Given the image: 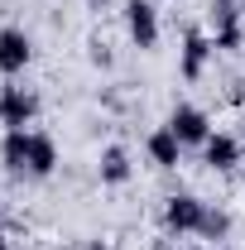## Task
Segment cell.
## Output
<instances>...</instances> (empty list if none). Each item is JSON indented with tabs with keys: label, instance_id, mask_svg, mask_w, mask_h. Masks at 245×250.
<instances>
[{
	"label": "cell",
	"instance_id": "52a82bcc",
	"mask_svg": "<svg viewBox=\"0 0 245 250\" xmlns=\"http://www.w3.org/2000/svg\"><path fill=\"white\" fill-rule=\"evenodd\" d=\"M53 168H58V145H53V135L29 130V178H48Z\"/></svg>",
	"mask_w": 245,
	"mask_h": 250
},
{
	"label": "cell",
	"instance_id": "5bb4252c",
	"mask_svg": "<svg viewBox=\"0 0 245 250\" xmlns=\"http://www.w3.org/2000/svg\"><path fill=\"white\" fill-rule=\"evenodd\" d=\"M92 62H96V67H111V53H106L101 39H92Z\"/></svg>",
	"mask_w": 245,
	"mask_h": 250
},
{
	"label": "cell",
	"instance_id": "8fae6325",
	"mask_svg": "<svg viewBox=\"0 0 245 250\" xmlns=\"http://www.w3.org/2000/svg\"><path fill=\"white\" fill-rule=\"evenodd\" d=\"M0 164L10 173H29V130H5L0 140Z\"/></svg>",
	"mask_w": 245,
	"mask_h": 250
},
{
	"label": "cell",
	"instance_id": "ba28073f",
	"mask_svg": "<svg viewBox=\"0 0 245 250\" xmlns=\"http://www.w3.org/2000/svg\"><path fill=\"white\" fill-rule=\"evenodd\" d=\"M202 154H207V164H212L216 173H226V168H236L245 159V145L236 140V135H212L207 145H202Z\"/></svg>",
	"mask_w": 245,
	"mask_h": 250
},
{
	"label": "cell",
	"instance_id": "ac0fdd59",
	"mask_svg": "<svg viewBox=\"0 0 245 250\" xmlns=\"http://www.w3.org/2000/svg\"><path fill=\"white\" fill-rule=\"evenodd\" d=\"M216 5H236V0H216Z\"/></svg>",
	"mask_w": 245,
	"mask_h": 250
},
{
	"label": "cell",
	"instance_id": "7a4b0ae2",
	"mask_svg": "<svg viewBox=\"0 0 245 250\" xmlns=\"http://www.w3.org/2000/svg\"><path fill=\"white\" fill-rule=\"evenodd\" d=\"M29 58H34L29 34L15 29V24H5V29H0V72H5V77H20V72L29 67Z\"/></svg>",
	"mask_w": 245,
	"mask_h": 250
},
{
	"label": "cell",
	"instance_id": "2e32d148",
	"mask_svg": "<svg viewBox=\"0 0 245 250\" xmlns=\"http://www.w3.org/2000/svg\"><path fill=\"white\" fill-rule=\"evenodd\" d=\"M87 5H92V10H101V5H111V0H87Z\"/></svg>",
	"mask_w": 245,
	"mask_h": 250
},
{
	"label": "cell",
	"instance_id": "ffe728a7",
	"mask_svg": "<svg viewBox=\"0 0 245 250\" xmlns=\"http://www.w3.org/2000/svg\"><path fill=\"white\" fill-rule=\"evenodd\" d=\"M212 250H216V246H212Z\"/></svg>",
	"mask_w": 245,
	"mask_h": 250
},
{
	"label": "cell",
	"instance_id": "6da1fadb",
	"mask_svg": "<svg viewBox=\"0 0 245 250\" xmlns=\"http://www.w3.org/2000/svg\"><path fill=\"white\" fill-rule=\"evenodd\" d=\"M202 221H207V202L192 197V192H178V197L163 202V226H168L173 236H192V231H202Z\"/></svg>",
	"mask_w": 245,
	"mask_h": 250
},
{
	"label": "cell",
	"instance_id": "4fadbf2b",
	"mask_svg": "<svg viewBox=\"0 0 245 250\" xmlns=\"http://www.w3.org/2000/svg\"><path fill=\"white\" fill-rule=\"evenodd\" d=\"M226 231H231V217H226V212H216V207H207V221H202V231H197V236H207V241H221Z\"/></svg>",
	"mask_w": 245,
	"mask_h": 250
},
{
	"label": "cell",
	"instance_id": "8992f818",
	"mask_svg": "<svg viewBox=\"0 0 245 250\" xmlns=\"http://www.w3.org/2000/svg\"><path fill=\"white\" fill-rule=\"evenodd\" d=\"M207 58H212V39L202 29H187L183 34V53H178V72H183V82H197L202 72H207Z\"/></svg>",
	"mask_w": 245,
	"mask_h": 250
},
{
	"label": "cell",
	"instance_id": "e0dca14e",
	"mask_svg": "<svg viewBox=\"0 0 245 250\" xmlns=\"http://www.w3.org/2000/svg\"><path fill=\"white\" fill-rule=\"evenodd\" d=\"M0 250H10V241H5V236H0Z\"/></svg>",
	"mask_w": 245,
	"mask_h": 250
},
{
	"label": "cell",
	"instance_id": "7c38bea8",
	"mask_svg": "<svg viewBox=\"0 0 245 250\" xmlns=\"http://www.w3.org/2000/svg\"><path fill=\"white\" fill-rule=\"evenodd\" d=\"M96 173H101V183H111V188H121L130 183V154H125L121 145H111V149H101V164H96Z\"/></svg>",
	"mask_w": 245,
	"mask_h": 250
},
{
	"label": "cell",
	"instance_id": "5b68a950",
	"mask_svg": "<svg viewBox=\"0 0 245 250\" xmlns=\"http://www.w3.org/2000/svg\"><path fill=\"white\" fill-rule=\"evenodd\" d=\"M168 130H173L183 145H207V140H212V121H207V111H197V106H173Z\"/></svg>",
	"mask_w": 245,
	"mask_h": 250
},
{
	"label": "cell",
	"instance_id": "9a60e30c",
	"mask_svg": "<svg viewBox=\"0 0 245 250\" xmlns=\"http://www.w3.org/2000/svg\"><path fill=\"white\" fill-rule=\"evenodd\" d=\"M82 250H111V246H106V241H87Z\"/></svg>",
	"mask_w": 245,
	"mask_h": 250
},
{
	"label": "cell",
	"instance_id": "d6986e66",
	"mask_svg": "<svg viewBox=\"0 0 245 250\" xmlns=\"http://www.w3.org/2000/svg\"><path fill=\"white\" fill-rule=\"evenodd\" d=\"M0 221H5V202H0Z\"/></svg>",
	"mask_w": 245,
	"mask_h": 250
},
{
	"label": "cell",
	"instance_id": "3957f363",
	"mask_svg": "<svg viewBox=\"0 0 245 250\" xmlns=\"http://www.w3.org/2000/svg\"><path fill=\"white\" fill-rule=\"evenodd\" d=\"M125 29L140 48H154L159 43V5L154 0H130L125 5Z\"/></svg>",
	"mask_w": 245,
	"mask_h": 250
},
{
	"label": "cell",
	"instance_id": "30bf717a",
	"mask_svg": "<svg viewBox=\"0 0 245 250\" xmlns=\"http://www.w3.org/2000/svg\"><path fill=\"white\" fill-rule=\"evenodd\" d=\"M241 39H245V29H241V10H236V5H216V39H212V48L236 53V48H241Z\"/></svg>",
	"mask_w": 245,
	"mask_h": 250
},
{
	"label": "cell",
	"instance_id": "277c9868",
	"mask_svg": "<svg viewBox=\"0 0 245 250\" xmlns=\"http://www.w3.org/2000/svg\"><path fill=\"white\" fill-rule=\"evenodd\" d=\"M34 116H39V96L29 87H0V121L10 130H24Z\"/></svg>",
	"mask_w": 245,
	"mask_h": 250
},
{
	"label": "cell",
	"instance_id": "9c48e42d",
	"mask_svg": "<svg viewBox=\"0 0 245 250\" xmlns=\"http://www.w3.org/2000/svg\"><path fill=\"white\" fill-rule=\"evenodd\" d=\"M144 149H149V164H154V168H178V159H183V140L163 125V130H154V135H149Z\"/></svg>",
	"mask_w": 245,
	"mask_h": 250
}]
</instances>
